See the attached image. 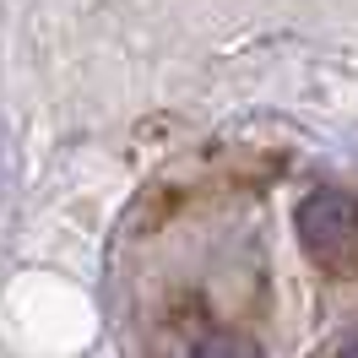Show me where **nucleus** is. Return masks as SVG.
<instances>
[{
    "label": "nucleus",
    "mask_w": 358,
    "mask_h": 358,
    "mask_svg": "<svg viewBox=\"0 0 358 358\" xmlns=\"http://www.w3.org/2000/svg\"><path fill=\"white\" fill-rule=\"evenodd\" d=\"M299 239L310 250L315 266L331 277H348L358 261V223H353V196L348 190H315L299 206Z\"/></svg>",
    "instance_id": "nucleus-1"
},
{
    "label": "nucleus",
    "mask_w": 358,
    "mask_h": 358,
    "mask_svg": "<svg viewBox=\"0 0 358 358\" xmlns=\"http://www.w3.org/2000/svg\"><path fill=\"white\" fill-rule=\"evenodd\" d=\"M196 358H255V348H250L245 336H234V331H212L196 342Z\"/></svg>",
    "instance_id": "nucleus-2"
}]
</instances>
